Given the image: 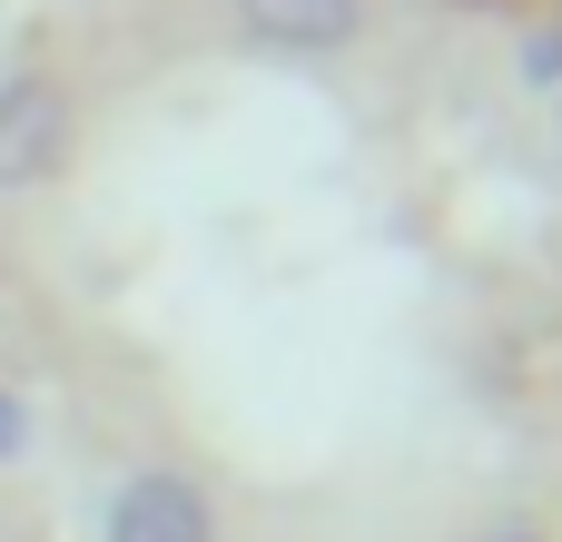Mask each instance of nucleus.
<instances>
[{
    "label": "nucleus",
    "instance_id": "7ed1b4c3",
    "mask_svg": "<svg viewBox=\"0 0 562 542\" xmlns=\"http://www.w3.org/2000/svg\"><path fill=\"white\" fill-rule=\"evenodd\" d=\"M257 49H346L366 30V0H237Z\"/></svg>",
    "mask_w": 562,
    "mask_h": 542
},
{
    "label": "nucleus",
    "instance_id": "39448f33",
    "mask_svg": "<svg viewBox=\"0 0 562 542\" xmlns=\"http://www.w3.org/2000/svg\"><path fill=\"white\" fill-rule=\"evenodd\" d=\"M484 542H543V533H514V523H504V533H484Z\"/></svg>",
    "mask_w": 562,
    "mask_h": 542
},
{
    "label": "nucleus",
    "instance_id": "f03ea898",
    "mask_svg": "<svg viewBox=\"0 0 562 542\" xmlns=\"http://www.w3.org/2000/svg\"><path fill=\"white\" fill-rule=\"evenodd\" d=\"M109 542H217V513L188 474H138L109 494Z\"/></svg>",
    "mask_w": 562,
    "mask_h": 542
},
{
    "label": "nucleus",
    "instance_id": "f257e3e1",
    "mask_svg": "<svg viewBox=\"0 0 562 542\" xmlns=\"http://www.w3.org/2000/svg\"><path fill=\"white\" fill-rule=\"evenodd\" d=\"M69 158V99L49 79H0V188H40Z\"/></svg>",
    "mask_w": 562,
    "mask_h": 542
},
{
    "label": "nucleus",
    "instance_id": "20e7f679",
    "mask_svg": "<svg viewBox=\"0 0 562 542\" xmlns=\"http://www.w3.org/2000/svg\"><path fill=\"white\" fill-rule=\"evenodd\" d=\"M0 454H20V415H10V395H0Z\"/></svg>",
    "mask_w": 562,
    "mask_h": 542
}]
</instances>
